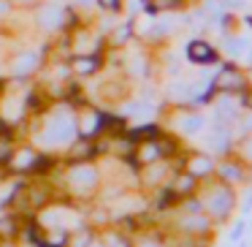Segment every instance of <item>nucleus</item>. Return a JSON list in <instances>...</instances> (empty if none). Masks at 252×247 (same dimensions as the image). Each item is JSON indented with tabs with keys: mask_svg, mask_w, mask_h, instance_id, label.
<instances>
[{
	"mask_svg": "<svg viewBox=\"0 0 252 247\" xmlns=\"http://www.w3.org/2000/svg\"><path fill=\"white\" fill-rule=\"evenodd\" d=\"M239 84H241V76L233 71V68H225V71L217 76V87L220 90H236Z\"/></svg>",
	"mask_w": 252,
	"mask_h": 247,
	"instance_id": "obj_9",
	"label": "nucleus"
},
{
	"mask_svg": "<svg viewBox=\"0 0 252 247\" xmlns=\"http://www.w3.org/2000/svg\"><path fill=\"white\" fill-rule=\"evenodd\" d=\"M225 176H228V179H236V176H239V171L233 169V166H225V171H222Z\"/></svg>",
	"mask_w": 252,
	"mask_h": 247,
	"instance_id": "obj_20",
	"label": "nucleus"
},
{
	"mask_svg": "<svg viewBox=\"0 0 252 247\" xmlns=\"http://www.w3.org/2000/svg\"><path fill=\"white\" fill-rule=\"evenodd\" d=\"M60 22H63V14H60V8H57V6H46V8H41V11H38V25L44 30L60 28Z\"/></svg>",
	"mask_w": 252,
	"mask_h": 247,
	"instance_id": "obj_7",
	"label": "nucleus"
},
{
	"mask_svg": "<svg viewBox=\"0 0 252 247\" xmlns=\"http://www.w3.org/2000/svg\"><path fill=\"white\" fill-rule=\"evenodd\" d=\"M247 106H250V109H252V95H250V98H247Z\"/></svg>",
	"mask_w": 252,
	"mask_h": 247,
	"instance_id": "obj_23",
	"label": "nucleus"
},
{
	"mask_svg": "<svg viewBox=\"0 0 252 247\" xmlns=\"http://www.w3.org/2000/svg\"><path fill=\"white\" fill-rule=\"evenodd\" d=\"M176 0H155V8H165V6H174Z\"/></svg>",
	"mask_w": 252,
	"mask_h": 247,
	"instance_id": "obj_22",
	"label": "nucleus"
},
{
	"mask_svg": "<svg viewBox=\"0 0 252 247\" xmlns=\"http://www.w3.org/2000/svg\"><path fill=\"white\" fill-rule=\"evenodd\" d=\"M158 155H160L158 144H144V149H141V155H138V160H141V163H149V160H155Z\"/></svg>",
	"mask_w": 252,
	"mask_h": 247,
	"instance_id": "obj_14",
	"label": "nucleus"
},
{
	"mask_svg": "<svg viewBox=\"0 0 252 247\" xmlns=\"http://www.w3.org/2000/svg\"><path fill=\"white\" fill-rule=\"evenodd\" d=\"M68 179H71V187L79 193H87L95 187V182H98V174H95V169H90V166H73L71 174H68Z\"/></svg>",
	"mask_w": 252,
	"mask_h": 247,
	"instance_id": "obj_2",
	"label": "nucleus"
},
{
	"mask_svg": "<svg viewBox=\"0 0 252 247\" xmlns=\"http://www.w3.org/2000/svg\"><path fill=\"white\" fill-rule=\"evenodd\" d=\"M230 204H233V196H230V190H214L212 198H209V209H212L214 214H228L230 212Z\"/></svg>",
	"mask_w": 252,
	"mask_h": 247,
	"instance_id": "obj_4",
	"label": "nucleus"
},
{
	"mask_svg": "<svg viewBox=\"0 0 252 247\" xmlns=\"http://www.w3.org/2000/svg\"><path fill=\"white\" fill-rule=\"evenodd\" d=\"M127 35H130V28H120V30L114 33V44H125Z\"/></svg>",
	"mask_w": 252,
	"mask_h": 247,
	"instance_id": "obj_16",
	"label": "nucleus"
},
{
	"mask_svg": "<svg viewBox=\"0 0 252 247\" xmlns=\"http://www.w3.org/2000/svg\"><path fill=\"white\" fill-rule=\"evenodd\" d=\"M98 3H100V8H106V11H117L122 0H98Z\"/></svg>",
	"mask_w": 252,
	"mask_h": 247,
	"instance_id": "obj_17",
	"label": "nucleus"
},
{
	"mask_svg": "<svg viewBox=\"0 0 252 247\" xmlns=\"http://www.w3.org/2000/svg\"><path fill=\"white\" fill-rule=\"evenodd\" d=\"M35 160H38V158H35V152H33V149H19V152L14 155L11 166H14L17 171H28L30 166H35Z\"/></svg>",
	"mask_w": 252,
	"mask_h": 247,
	"instance_id": "obj_8",
	"label": "nucleus"
},
{
	"mask_svg": "<svg viewBox=\"0 0 252 247\" xmlns=\"http://www.w3.org/2000/svg\"><path fill=\"white\" fill-rule=\"evenodd\" d=\"M35 66H38V55H33V52H25V55H19L17 60L11 63V73L14 76H30V73L35 71Z\"/></svg>",
	"mask_w": 252,
	"mask_h": 247,
	"instance_id": "obj_3",
	"label": "nucleus"
},
{
	"mask_svg": "<svg viewBox=\"0 0 252 247\" xmlns=\"http://www.w3.org/2000/svg\"><path fill=\"white\" fill-rule=\"evenodd\" d=\"M190 185H192V179H190V176H185V179H179V182H176V190H187Z\"/></svg>",
	"mask_w": 252,
	"mask_h": 247,
	"instance_id": "obj_19",
	"label": "nucleus"
},
{
	"mask_svg": "<svg viewBox=\"0 0 252 247\" xmlns=\"http://www.w3.org/2000/svg\"><path fill=\"white\" fill-rule=\"evenodd\" d=\"M250 155H252V144H250Z\"/></svg>",
	"mask_w": 252,
	"mask_h": 247,
	"instance_id": "obj_24",
	"label": "nucleus"
},
{
	"mask_svg": "<svg viewBox=\"0 0 252 247\" xmlns=\"http://www.w3.org/2000/svg\"><path fill=\"white\" fill-rule=\"evenodd\" d=\"M8 152H11V139H8V133L0 131V160H6Z\"/></svg>",
	"mask_w": 252,
	"mask_h": 247,
	"instance_id": "obj_15",
	"label": "nucleus"
},
{
	"mask_svg": "<svg viewBox=\"0 0 252 247\" xmlns=\"http://www.w3.org/2000/svg\"><path fill=\"white\" fill-rule=\"evenodd\" d=\"M73 133H76V122H73V117L65 114V111H60V114H55L49 120L44 139L52 141V144H68L73 139Z\"/></svg>",
	"mask_w": 252,
	"mask_h": 247,
	"instance_id": "obj_1",
	"label": "nucleus"
},
{
	"mask_svg": "<svg viewBox=\"0 0 252 247\" xmlns=\"http://www.w3.org/2000/svg\"><path fill=\"white\" fill-rule=\"evenodd\" d=\"M201 125H203L201 117H185V120H182V131H185V133H198V131H201Z\"/></svg>",
	"mask_w": 252,
	"mask_h": 247,
	"instance_id": "obj_13",
	"label": "nucleus"
},
{
	"mask_svg": "<svg viewBox=\"0 0 252 247\" xmlns=\"http://www.w3.org/2000/svg\"><path fill=\"white\" fill-rule=\"evenodd\" d=\"M209 144H212L214 149H228V131H225V128H217V131L209 136Z\"/></svg>",
	"mask_w": 252,
	"mask_h": 247,
	"instance_id": "obj_10",
	"label": "nucleus"
},
{
	"mask_svg": "<svg viewBox=\"0 0 252 247\" xmlns=\"http://www.w3.org/2000/svg\"><path fill=\"white\" fill-rule=\"evenodd\" d=\"M187 57H190L192 63H214V49L209 44H203V41H192L190 46H187Z\"/></svg>",
	"mask_w": 252,
	"mask_h": 247,
	"instance_id": "obj_5",
	"label": "nucleus"
},
{
	"mask_svg": "<svg viewBox=\"0 0 252 247\" xmlns=\"http://www.w3.org/2000/svg\"><path fill=\"white\" fill-rule=\"evenodd\" d=\"M209 169H212V160L203 158V155H198V158L190 160V171H192V174H206Z\"/></svg>",
	"mask_w": 252,
	"mask_h": 247,
	"instance_id": "obj_12",
	"label": "nucleus"
},
{
	"mask_svg": "<svg viewBox=\"0 0 252 247\" xmlns=\"http://www.w3.org/2000/svg\"><path fill=\"white\" fill-rule=\"evenodd\" d=\"M98 66H100V60H98V57H93V55H79V57H73V60H71L73 73H79V76H90V73H95V71H98Z\"/></svg>",
	"mask_w": 252,
	"mask_h": 247,
	"instance_id": "obj_6",
	"label": "nucleus"
},
{
	"mask_svg": "<svg viewBox=\"0 0 252 247\" xmlns=\"http://www.w3.org/2000/svg\"><path fill=\"white\" fill-rule=\"evenodd\" d=\"M241 49H244L241 41H228V52H230V55H241Z\"/></svg>",
	"mask_w": 252,
	"mask_h": 247,
	"instance_id": "obj_18",
	"label": "nucleus"
},
{
	"mask_svg": "<svg viewBox=\"0 0 252 247\" xmlns=\"http://www.w3.org/2000/svg\"><path fill=\"white\" fill-rule=\"evenodd\" d=\"M241 231H244V223H239V225H236V228H233V234H230V239H241Z\"/></svg>",
	"mask_w": 252,
	"mask_h": 247,
	"instance_id": "obj_21",
	"label": "nucleus"
},
{
	"mask_svg": "<svg viewBox=\"0 0 252 247\" xmlns=\"http://www.w3.org/2000/svg\"><path fill=\"white\" fill-rule=\"evenodd\" d=\"M100 122H103V120H100V114L87 111V117H84V122H82V133H87V136H90V133H95L100 128Z\"/></svg>",
	"mask_w": 252,
	"mask_h": 247,
	"instance_id": "obj_11",
	"label": "nucleus"
},
{
	"mask_svg": "<svg viewBox=\"0 0 252 247\" xmlns=\"http://www.w3.org/2000/svg\"><path fill=\"white\" fill-rule=\"evenodd\" d=\"M147 247H152V245H147Z\"/></svg>",
	"mask_w": 252,
	"mask_h": 247,
	"instance_id": "obj_25",
	"label": "nucleus"
}]
</instances>
